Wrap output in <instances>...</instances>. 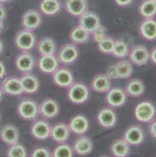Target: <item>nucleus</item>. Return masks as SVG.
<instances>
[{
	"label": "nucleus",
	"instance_id": "obj_29",
	"mask_svg": "<svg viewBox=\"0 0 156 157\" xmlns=\"http://www.w3.org/2000/svg\"><path fill=\"white\" fill-rule=\"evenodd\" d=\"M89 38H90V33L78 25L77 26L73 27L70 33V39L71 43L77 45L87 44L89 41Z\"/></svg>",
	"mask_w": 156,
	"mask_h": 157
},
{
	"label": "nucleus",
	"instance_id": "obj_19",
	"mask_svg": "<svg viewBox=\"0 0 156 157\" xmlns=\"http://www.w3.org/2000/svg\"><path fill=\"white\" fill-rule=\"evenodd\" d=\"M97 123L104 128L109 129L116 126L117 121V117L116 111L113 108H104L97 113Z\"/></svg>",
	"mask_w": 156,
	"mask_h": 157
},
{
	"label": "nucleus",
	"instance_id": "obj_24",
	"mask_svg": "<svg viewBox=\"0 0 156 157\" xmlns=\"http://www.w3.org/2000/svg\"><path fill=\"white\" fill-rule=\"evenodd\" d=\"M62 8L61 0H42L39 4V9L43 16H56L62 11Z\"/></svg>",
	"mask_w": 156,
	"mask_h": 157
},
{
	"label": "nucleus",
	"instance_id": "obj_3",
	"mask_svg": "<svg viewBox=\"0 0 156 157\" xmlns=\"http://www.w3.org/2000/svg\"><path fill=\"white\" fill-rule=\"evenodd\" d=\"M135 117L141 123H150L156 116V107L151 101H141L135 108Z\"/></svg>",
	"mask_w": 156,
	"mask_h": 157
},
{
	"label": "nucleus",
	"instance_id": "obj_9",
	"mask_svg": "<svg viewBox=\"0 0 156 157\" xmlns=\"http://www.w3.org/2000/svg\"><path fill=\"white\" fill-rule=\"evenodd\" d=\"M129 61L136 66H143L150 61V51L143 45H135L129 50Z\"/></svg>",
	"mask_w": 156,
	"mask_h": 157
},
{
	"label": "nucleus",
	"instance_id": "obj_17",
	"mask_svg": "<svg viewBox=\"0 0 156 157\" xmlns=\"http://www.w3.org/2000/svg\"><path fill=\"white\" fill-rule=\"evenodd\" d=\"M24 90V93L32 95L36 93L40 88V80L32 72H25L19 77Z\"/></svg>",
	"mask_w": 156,
	"mask_h": 157
},
{
	"label": "nucleus",
	"instance_id": "obj_50",
	"mask_svg": "<svg viewBox=\"0 0 156 157\" xmlns=\"http://www.w3.org/2000/svg\"><path fill=\"white\" fill-rule=\"evenodd\" d=\"M154 1H155V2H156V0H154Z\"/></svg>",
	"mask_w": 156,
	"mask_h": 157
},
{
	"label": "nucleus",
	"instance_id": "obj_11",
	"mask_svg": "<svg viewBox=\"0 0 156 157\" xmlns=\"http://www.w3.org/2000/svg\"><path fill=\"white\" fill-rule=\"evenodd\" d=\"M126 99L127 95L125 93V90L118 87L111 88L106 95L107 103L113 109H117L124 106L126 102Z\"/></svg>",
	"mask_w": 156,
	"mask_h": 157
},
{
	"label": "nucleus",
	"instance_id": "obj_12",
	"mask_svg": "<svg viewBox=\"0 0 156 157\" xmlns=\"http://www.w3.org/2000/svg\"><path fill=\"white\" fill-rule=\"evenodd\" d=\"M144 131L139 125H132L126 128L124 133V139L130 145H140L144 141Z\"/></svg>",
	"mask_w": 156,
	"mask_h": 157
},
{
	"label": "nucleus",
	"instance_id": "obj_38",
	"mask_svg": "<svg viewBox=\"0 0 156 157\" xmlns=\"http://www.w3.org/2000/svg\"><path fill=\"white\" fill-rule=\"evenodd\" d=\"M32 157H51L52 152L46 147H36L31 153Z\"/></svg>",
	"mask_w": 156,
	"mask_h": 157
},
{
	"label": "nucleus",
	"instance_id": "obj_41",
	"mask_svg": "<svg viewBox=\"0 0 156 157\" xmlns=\"http://www.w3.org/2000/svg\"><path fill=\"white\" fill-rule=\"evenodd\" d=\"M115 3H116L118 6L126 7V6H129L133 3V0H115Z\"/></svg>",
	"mask_w": 156,
	"mask_h": 157
},
{
	"label": "nucleus",
	"instance_id": "obj_49",
	"mask_svg": "<svg viewBox=\"0 0 156 157\" xmlns=\"http://www.w3.org/2000/svg\"><path fill=\"white\" fill-rule=\"evenodd\" d=\"M0 121H1V114H0Z\"/></svg>",
	"mask_w": 156,
	"mask_h": 157
},
{
	"label": "nucleus",
	"instance_id": "obj_46",
	"mask_svg": "<svg viewBox=\"0 0 156 157\" xmlns=\"http://www.w3.org/2000/svg\"><path fill=\"white\" fill-rule=\"evenodd\" d=\"M4 30V21H0V33Z\"/></svg>",
	"mask_w": 156,
	"mask_h": 157
},
{
	"label": "nucleus",
	"instance_id": "obj_45",
	"mask_svg": "<svg viewBox=\"0 0 156 157\" xmlns=\"http://www.w3.org/2000/svg\"><path fill=\"white\" fill-rule=\"evenodd\" d=\"M3 52H4V43H3V41L0 39V56H1V54L3 53Z\"/></svg>",
	"mask_w": 156,
	"mask_h": 157
},
{
	"label": "nucleus",
	"instance_id": "obj_21",
	"mask_svg": "<svg viewBox=\"0 0 156 157\" xmlns=\"http://www.w3.org/2000/svg\"><path fill=\"white\" fill-rule=\"evenodd\" d=\"M72 147L74 153H76L78 155L85 156L92 153L94 144L93 141L89 137L81 135V136H79L75 140Z\"/></svg>",
	"mask_w": 156,
	"mask_h": 157
},
{
	"label": "nucleus",
	"instance_id": "obj_7",
	"mask_svg": "<svg viewBox=\"0 0 156 157\" xmlns=\"http://www.w3.org/2000/svg\"><path fill=\"white\" fill-rule=\"evenodd\" d=\"M51 77L53 83L62 89H68L74 82L73 73L67 67H59L51 74Z\"/></svg>",
	"mask_w": 156,
	"mask_h": 157
},
{
	"label": "nucleus",
	"instance_id": "obj_22",
	"mask_svg": "<svg viewBox=\"0 0 156 157\" xmlns=\"http://www.w3.org/2000/svg\"><path fill=\"white\" fill-rule=\"evenodd\" d=\"M87 0H66L64 4L65 10L72 16L79 17L86 11H88Z\"/></svg>",
	"mask_w": 156,
	"mask_h": 157
},
{
	"label": "nucleus",
	"instance_id": "obj_31",
	"mask_svg": "<svg viewBox=\"0 0 156 157\" xmlns=\"http://www.w3.org/2000/svg\"><path fill=\"white\" fill-rule=\"evenodd\" d=\"M138 13L143 19L156 16V2L154 0H143L138 7Z\"/></svg>",
	"mask_w": 156,
	"mask_h": 157
},
{
	"label": "nucleus",
	"instance_id": "obj_34",
	"mask_svg": "<svg viewBox=\"0 0 156 157\" xmlns=\"http://www.w3.org/2000/svg\"><path fill=\"white\" fill-rule=\"evenodd\" d=\"M74 155L73 147L65 143L60 144L52 152L53 157H72Z\"/></svg>",
	"mask_w": 156,
	"mask_h": 157
},
{
	"label": "nucleus",
	"instance_id": "obj_26",
	"mask_svg": "<svg viewBox=\"0 0 156 157\" xmlns=\"http://www.w3.org/2000/svg\"><path fill=\"white\" fill-rule=\"evenodd\" d=\"M36 49L41 56L54 55L57 52V44L51 37H43L36 44Z\"/></svg>",
	"mask_w": 156,
	"mask_h": 157
},
{
	"label": "nucleus",
	"instance_id": "obj_39",
	"mask_svg": "<svg viewBox=\"0 0 156 157\" xmlns=\"http://www.w3.org/2000/svg\"><path fill=\"white\" fill-rule=\"evenodd\" d=\"M106 75L110 78V79H116V78H119L118 77V72H117V69L116 64H113L109 66L107 70V73Z\"/></svg>",
	"mask_w": 156,
	"mask_h": 157
},
{
	"label": "nucleus",
	"instance_id": "obj_23",
	"mask_svg": "<svg viewBox=\"0 0 156 157\" xmlns=\"http://www.w3.org/2000/svg\"><path fill=\"white\" fill-rule=\"evenodd\" d=\"M69 127L70 131L76 135H84L89 127V123L88 118L83 115H76L69 122Z\"/></svg>",
	"mask_w": 156,
	"mask_h": 157
},
{
	"label": "nucleus",
	"instance_id": "obj_4",
	"mask_svg": "<svg viewBox=\"0 0 156 157\" xmlns=\"http://www.w3.org/2000/svg\"><path fill=\"white\" fill-rule=\"evenodd\" d=\"M14 43L16 47L22 51H31L34 46H36V36L33 33V31H30L27 29H22L17 32L15 38Z\"/></svg>",
	"mask_w": 156,
	"mask_h": 157
},
{
	"label": "nucleus",
	"instance_id": "obj_25",
	"mask_svg": "<svg viewBox=\"0 0 156 157\" xmlns=\"http://www.w3.org/2000/svg\"><path fill=\"white\" fill-rule=\"evenodd\" d=\"M142 37L147 41L156 40V20L154 18L143 19L139 26Z\"/></svg>",
	"mask_w": 156,
	"mask_h": 157
},
{
	"label": "nucleus",
	"instance_id": "obj_27",
	"mask_svg": "<svg viewBox=\"0 0 156 157\" xmlns=\"http://www.w3.org/2000/svg\"><path fill=\"white\" fill-rule=\"evenodd\" d=\"M90 87L98 93H107L111 89V79L106 74H97L91 80Z\"/></svg>",
	"mask_w": 156,
	"mask_h": 157
},
{
	"label": "nucleus",
	"instance_id": "obj_36",
	"mask_svg": "<svg viewBox=\"0 0 156 157\" xmlns=\"http://www.w3.org/2000/svg\"><path fill=\"white\" fill-rule=\"evenodd\" d=\"M97 44L100 52H102L103 54H111L115 44V39L110 36H107Z\"/></svg>",
	"mask_w": 156,
	"mask_h": 157
},
{
	"label": "nucleus",
	"instance_id": "obj_18",
	"mask_svg": "<svg viewBox=\"0 0 156 157\" xmlns=\"http://www.w3.org/2000/svg\"><path fill=\"white\" fill-rule=\"evenodd\" d=\"M100 25L101 21L99 16L91 11H86L84 14H82L78 17V25H80L86 31L89 32L90 34Z\"/></svg>",
	"mask_w": 156,
	"mask_h": 157
},
{
	"label": "nucleus",
	"instance_id": "obj_1",
	"mask_svg": "<svg viewBox=\"0 0 156 157\" xmlns=\"http://www.w3.org/2000/svg\"><path fill=\"white\" fill-rule=\"evenodd\" d=\"M67 96L71 103L75 105H81L84 104L89 99V90L85 83L81 81H78V82L74 81L68 88Z\"/></svg>",
	"mask_w": 156,
	"mask_h": 157
},
{
	"label": "nucleus",
	"instance_id": "obj_20",
	"mask_svg": "<svg viewBox=\"0 0 156 157\" xmlns=\"http://www.w3.org/2000/svg\"><path fill=\"white\" fill-rule=\"evenodd\" d=\"M70 132L71 131L68 124L60 122L53 126H51V138L58 144H63L69 139Z\"/></svg>",
	"mask_w": 156,
	"mask_h": 157
},
{
	"label": "nucleus",
	"instance_id": "obj_47",
	"mask_svg": "<svg viewBox=\"0 0 156 157\" xmlns=\"http://www.w3.org/2000/svg\"><path fill=\"white\" fill-rule=\"evenodd\" d=\"M3 95H4L3 90H2V88L0 87V102H1V100H2V98H3Z\"/></svg>",
	"mask_w": 156,
	"mask_h": 157
},
{
	"label": "nucleus",
	"instance_id": "obj_5",
	"mask_svg": "<svg viewBox=\"0 0 156 157\" xmlns=\"http://www.w3.org/2000/svg\"><path fill=\"white\" fill-rule=\"evenodd\" d=\"M79 52L77 44L73 43H68L63 44L56 52L59 63L63 65H70L74 63L78 58Z\"/></svg>",
	"mask_w": 156,
	"mask_h": 157
},
{
	"label": "nucleus",
	"instance_id": "obj_33",
	"mask_svg": "<svg viewBox=\"0 0 156 157\" xmlns=\"http://www.w3.org/2000/svg\"><path fill=\"white\" fill-rule=\"evenodd\" d=\"M129 47L124 40H115V44L112 51V55L117 59H124L128 56Z\"/></svg>",
	"mask_w": 156,
	"mask_h": 157
},
{
	"label": "nucleus",
	"instance_id": "obj_8",
	"mask_svg": "<svg viewBox=\"0 0 156 157\" xmlns=\"http://www.w3.org/2000/svg\"><path fill=\"white\" fill-rule=\"evenodd\" d=\"M43 23V15L41 12L34 10V9H28L26 10L21 19L22 26L25 29L34 31L37 29Z\"/></svg>",
	"mask_w": 156,
	"mask_h": 157
},
{
	"label": "nucleus",
	"instance_id": "obj_44",
	"mask_svg": "<svg viewBox=\"0 0 156 157\" xmlns=\"http://www.w3.org/2000/svg\"><path fill=\"white\" fill-rule=\"evenodd\" d=\"M150 61L156 65V47L150 52Z\"/></svg>",
	"mask_w": 156,
	"mask_h": 157
},
{
	"label": "nucleus",
	"instance_id": "obj_32",
	"mask_svg": "<svg viewBox=\"0 0 156 157\" xmlns=\"http://www.w3.org/2000/svg\"><path fill=\"white\" fill-rule=\"evenodd\" d=\"M116 69H117L119 78H122V79L129 78L132 76V74L134 72L133 63H131L129 60L121 59L119 62L116 63Z\"/></svg>",
	"mask_w": 156,
	"mask_h": 157
},
{
	"label": "nucleus",
	"instance_id": "obj_37",
	"mask_svg": "<svg viewBox=\"0 0 156 157\" xmlns=\"http://www.w3.org/2000/svg\"><path fill=\"white\" fill-rule=\"evenodd\" d=\"M92 35V38H93L94 42L96 44L99 43L100 41H102L105 37L108 36V33H107V29L104 25H100L99 26H97L91 33Z\"/></svg>",
	"mask_w": 156,
	"mask_h": 157
},
{
	"label": "nucleus",
	"instance_id": "obj_28",
	"mask_svg": "<svg viewBox=\"0 0 156 157\" xmlns=\"http://www.w3.org/2000/svg\"><path fill=\"white\" fill-rule=\"evenodd\" d=\"M125 91L127 97L139 98L144 93L145 86L143 84V81L140 78H133L126 83Z\"/></svg>",
	"mask_w": 156,
	"mask_h": 157
},
{
	"label": "nucleus",
	"instance_id": "obj_43",
	"mask_svg": "<svg viewBox=\"0 0 156 157\" xmlns=\"http://www.w3.org/2000/svg\"><path fill=\"white\" fill-rule=\"evenodd\" d=\"M6 66H5V64L2 61H0V79H3L6 77Z\"/></svg>",
	"mask_w": 156,
	"mask_h": 157
},
{
	"label": "nucleus",
	"instance_id": "obj_14",
	"mask_svg": "<svg viewBox=\"0 0 156 157\" xmlns=\"http://www.w3.org/2000/svg\"><path fill=\"white\" fill-rule=\"evenodd\" d=\"M32 136L37 140H46L51 137V126L46 120H36L31 126Z\"/></svg>",
	"mask_w": 156,
	"mask_h": 157
},
{
	"label": "nucleus",
	"instance_id": "obj_15",
	"mask_svg": "<svg viewBox=\"0 0 156 157\" xmlns=\"http://www.w3.org/2000/svg\"><path fill=\"white\" fill-rule=\"evenodd\" d=\"M0 139L6 145L10 146L19 143L20 132L13 124H6L0 129Z\"/></svg>",
	"mask_w": 156,
	"mask_h": 157
},
{
	"label": "nucleus",
	"instance_id": "obj_42",
	"mask_svg": "<svg viewBox=\"0 0 156 157\" xmlns=\"http://www.w3.org/2000/svg\"><path fill=\"white\" fill-rule=\"evenodd\" d=\"M7 16V11L4 4L0 3V21H4Z\"/></svg>",
	"mask_w": 156,
	"mask_h": 157
},
{
	"label": "nucleus",
	"instance_id": "obj_6",
	"mask_svg": "<svg viewBox=\"0 0 156 157\" xmlns=\"http://www.w3.org/2000/svg\"><path fill=\"white\" fill-rule=\"evenodd\" d=\"M37 61L30 51H22L15 59V66L22 73L32 72L36 66Z\"/></svg>",
	"mask_w": 156,
	"mask_h": 157
},
{
	"label": "nucleus",
	"instance_id": "obj_48",
	"mask_svg": "<svg viewBox=\"0 0 156 157\" xmlns=\"http://www.w3.org/2000/svg\"><path fill=\"white\" fill-rule=\"evenodd\" d=\"M12 0H0V3H2V4H6V3H9V2H11Z\"/></svg>",
	"mask_w": 156,
	"mask_h": 157
},
{
	"label": "nucleus",
	"instance_id": "obj_13",
	"mask_svg": "<svg viewBox=\"0 0 156 157\" xmlns=\"http://www.w3.org/2000/svg\"><path fill=\"white\" fill-rule=\"evenodd\" d=\"M36 65L40 71L44 74H52L59 67L60 63L56 54L54 55H42L38 60Z\"/></svg>",
	"mask_w": 156,
	"mask_h": 157
},
{
	"label": "nucleus",
	"instance_id": "obj_40",
	"mask_svg": "<svg viewBox=\"0 0 156 157\" xmlns=\"http://www.w3.org/2000/svg\"><path fill=\"white\" fill-rule=\"evenodd\" d=\"M149 132H150V135L152 136V137L156 139V119H154L153 121L150 122Z\"/></svg>",
	"mask_w": 156,
	"mask_h": 157
},
{
	"label": "nucleus",
	"instance_id": "obj_35",
	"mask_svg": "<svg viewBox=\"0 0 156 157\" xmlns=\"http://www.w3.org/2000/svg\"><path fill=\"white\" fill-rule=\"evenodd\" d=\"M7 157H26L27 152L24 144L17 143L16 144L10 145L6 152Z\"/></svg>",
	"mask_w": 156,
	"mask_h": 157
},
{
	"label": "nucleus",
	"instance_id": "obj_10",
	"mask_svg": "<svg viewBox=\"0 0 156 157\" xmlns=\"http://www.w3.org/2000/svg\"><path fill=\"white\" fill-rule=\"evenodd\" d=\"M1 88L3 90L4 94L11 97H18L24 94V90L19 77L11 76L4 78L2 81Z\"/></svg>",
	"mask_w": 156,
	"mask_h": 157
},
{
	"label": "nucleus",
	"instance_id": "obj_16",
	"mask_svg": "<svg viewBox=\"0 0 156 157\" xmlns=\"http://www.w3.org/2000/svg\"><path fill=\"white\" fill-rule=\"evenodd\" d=\"M39 112L43 117L46 119H51L59 115L60 106L55 99L45 98L39 105Z\"/></svg>",
	"mask_w": 156,
	"mask_h": 157
},
{
	"label": "nucleus",
	"instance_id": "obj_2",
	"mask_svg": "<svg viewBox=\"0 0 156 157\" xmlns=\"http://www.w3.org/2000/svg\"><path fill=\"white\" fill-rule=\"evenodd\" d=\"M17 114L25 120H35L40 114L39 105L32 98H25L19 102L17 106Z\"/></svg>",
	"mask_w": 156,
	"mask_h": 157
},
{
	"label": "nucleus",
	"instance_id": "obj_30",
	"mask_svg": "<svg viewBox=\"0 0 156 157\" xmlns=\"http://www.w3.org/2000/svg\"><path fill=\"white\" fill-rule=\"evenodd\" d=\"M130 144L124 138L117 139L110 146V151L113 156L126 157L130 154Z\"/></svg>",
	"mask_w": 156,
	"mask_h": 157
}]
</instances>
